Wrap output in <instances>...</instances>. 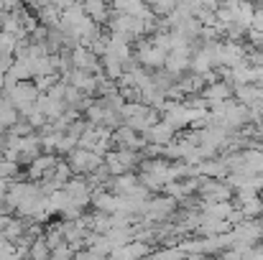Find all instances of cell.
Masks as SVG:
<instances>
[{"mask_svg": "<svg viewBox=\"0 0 263 260\" xmlns=\"http://www.w3.org/2000/svg\"><path fill=\"white\" fill-rule=\"evenodd\" d=\"M26 227H28V219H23V217H18V214H15V217H10V219H8V225L3 227V232H0V235H3L8 243H15V240H21V235L26 232Z\"/></svg>", "mask_w": 263, "mask_h": 260, "instance_id": "cell-16", "label": "cell"}, {"mask_svg": "<svg viewBox=\"0 0 263 260\" xmlns=\"http://www.w3.org/2000/svg\"><path fill=\"white\" fill-rule=\"evenodd\" d=\"M240 212H243V217H246V219H258V217H263V199H261V194H258L253 202L243 204V207H240Z\"/></svg>", "mask_w": 263, "mask_h": 260, "instance_id": "cell-20", "label": "cell"}, {"mask_svg": "<svg viewBox=\"0 0 263 260\" xmlns=\"http://www.w3.org/2000/svg\"><path fill=\"white\" fill-rule=\"evenodd\" d=\"M72 260H107V258H100L97 253H92V250L85 248V250H77V253L72 255Z\"/></svg>", "mask_w": 263, "mask_h": 260, "instance_id": "cell-25", "label": "cell"}, {"mask_svg": "<svg viewBox=\"0 0 263 260\" xmlns=\"http://www.w3.org/2000/svg\"><path fill=\"white\" fill-rule=\"evenodd\" d=\"M15 123H18V110L5 99V102L0 105V133H8Z\"/></svg>", "mask_w": 263, "mask_h": 260, "instance_id": "cell-17", "label": "cell"}, {"mask_svg": "<svg viewBox=\"0 0 263 260\" xmlns=\"http://www.w3.org/2000/svg\"><path fill=\"white\" fill-rule=\"evenodd\" d=\"M33 8H39V5H46V3H51V0H28Z\"/></svg>", "mask_w": 263, "mask_h": 260, "instance_id": "cell-27", "label": "cell"}, {"mask_svg": "<svg viewBox=\"0 0 263 260\" xmlns=\"http://www.w3.org/2000/svg\"><path fill=\"white\" fill-rule=\"evenodd\" d=\"M80 3L85 8V15H87L89 21H95L97 26H105L110 21V15H112L107 0H80Z\"/></svg>", "mask_w": 263, "mask_h": 260, "instance_id": "cell-8", "label": "cell"}, {"mask_svg": "<svg viewBox=\"0 0 263 260\" xmlns=\"http://www.w3.org/2000/svg\"><path fill=\"white\" fill-rule=\"evenodd\" d=\"M36 21L46 28H59L62 23V10L54 5V3H46V5H39L36 8Z\"/></svg>", "mask_w": 263, "mask_h": 260, "instance_id": "cell-12", "label": "cell"}, {"mask_svg": "<svg viewBox=\"0 0 263 260\" xmlns=\"http://www.w3.org/2000/svg\"><path fill=\"white\" fill-rule=\"evenodd\" d=\"M154 253V248L148 245V243H143V240H130V243H125L123 248H115L107 260H143L148 258Z\"/></svg>", "mask_w": 263, "mask_h": 260, "instance_id": "cell-5", "label": "cell"}, {"mask_svg": "<svg viewBox=\"0 0 263 260\" xmlns=\"http://www.w3.org/2000/svg\"><path fill=\"white\" fill-rule=\"evenodd\" d=\"M233 99L246 105V107H256L263 102L261 85H235L233 87Z\"/></svg>", "mask_w": 263, "mask_h": 260, "instance_id": "cell-9", "label": "cell"}, {"mask_svg": "<svg viewBox=\"0 0 263 260\" xmlns=\"http://www.w3.org/2000/svg\"><path fill=\"white\" fill-rule=\"evenodd\" d=\"M3 102H5V94H3V92H0V105H3Z\"/></svg>", "mask_w": 263, "mask_h": 260, "instance_id": "cell-28", "label": "cell"}, {"mask_svg": "<svg viewBox=\"0 0 263 260\" xmlns=\"http://www.w3.org/2000/svg\"><path fill=\"white\" fill-rule=\"evenodd\" d=\"M110 153H112V158H115L125 171H136L138 164L143 161V156H141L138 151H128V148H112Z\"/></svg>", "mask_w": 263, "mask_h": 260, "instance_id": "cell-14", "label": "cell"}, {"mask_svg": "<svg viewBox=\"0 0 263 260\" xmlns=\"http://www.w3.org/2000/svg\"><path fill=\"white\" fill-rule=\"evenodd\" d=\"M258 194H261V199H263V189H261V191H258Z\"/></svg>", "mask_w": 263, "mask_h": 260, "instance_id": "cell-30", "label": "cell"}, {"mask_svg": "<svg viewBox=\"0 0 263 260\" xmlns=\"http://www.w3.org/2000/svg\"><path fill=\"white\" fill-rule=\"evenodd\" d=\"M141 135H143V141H146V143H151V146H161V148H164V146H169V143L176 138V130L169 125V123L159 120V123L148 125Z\"/></svg>", "mask_w": 263, "mask_h": 260, "instance_id": "cell-7", "label": "cell"}, {"mask_svg": "<svg viewBox=\"0 0 263 260\" xmlns=\"http://www.w3.org/2000/svg\"><path fill=\"white\" fill-rule=\"evenodd\" d=\"M251 28H253V31H261V33H263V8H261V5H256V13H253Z\"/></svg>", "mask_w": 263, "mask_h": 260, "instance_id": "cell-24", "label": "cell"}, {"mask_svg": "<svg viewBox=\"0 0 263 260\" xmlns=\"http://www.w3.org/2000/svg\"><path fill=\"white\" fill-rule=\"evenodd\" d=\"M197 171H199V176H207V178H220V181H225V176L230 173V171H228V166H225V161H222L220 156L199 161V164H197Z\"/></svg>", "mask_w": 263, "mask_h": 260, "instance_id": "cell-11", "label": "cell"}, {"mask_svg": "<svg viewBox=\"0 0 263 260\" xmlns=\"http://www.w3.org/2000/svg\"><path fill=\"white\" fill-rule=\"evenodd\" d=\"M261 8H263V5H261Z\"/></svg>", "mask_w": 263, "mask_h": 260, "instance_id": "cell-32", "label": "cell"}, {"mask_svg": "<svg viewBox=\"0 0 263 260\" xmlns=\"http://www.w3.org/2000/svg\"><path fill=\"white\" fill-rule=\"evenodd\" d=\"M112 146L115 148H128V151H143L146 141L138 130L128 128V125H118L112 130Z\"/></svg>", "mask_w": 263, "mask_h": 260, "instance_id": "cell-6", "label": "cell"}, {"mask_svg": "<svg viewBox=\"0 0 263 260\" xmlns=\"http://www.w3.org/2000/svg\"><path fill=\"white\" fill-rule=\"evenodd\" d=\"M151 260H184V253L179 248H161L156 253H151Z\"/></svg>", "mask_w": 263, "mask_h": 260, "instance_id": "cell-21", "label": "cell"}, {"mask_svg": "<svg viewBox=\"0 0 263 260\" xmlns=\"http://www.w3.org/2000/svg\"><path fill=\"white\" fill-rule=\"evenodd\" d=\"M49 258H51L49 245L44 243V237H36L31 243V248H28V260H49Z\"/></svg>", "mask_w": 263, "mask_h": 260, "instance_id": "cell-19", "label": "cell"}, {"mask_svg": "<svg viewBox=\"0 0 263 260\" xmlns=\"http://www.w3.org/2000/svg\"><path fill=\"white\" fill-rule=\"evenodd\" d=\"M240 3H256V0H240Z\"/></svg>", "mask_w": 263, "mask_h": 260, "instance_id": "cell-29", "label": "cell"}, {"mask_svg": "<svg viewBox=\"0 0 263 260\" xmlns=\"http://www.w3.org/2000/svg\"><path fill=\"white\" fill-rule=\"evenodd\" d=\"M253 13H256V3H240L238 5V13H235V23L243 26V28H251Z\"/></svg>", "mask_w": 263, "mask_h": 260, "instance_id": "cell-18", "label": "cell"}, {"mask_svg": "<svg viewBox=\"0 0 263 260\" xmlns=\"http://www.w3.org/2000/svg\"><path fill=\"white\" fill-rule=\"evenodd\" d=\"M69 62H72V69L89 72V74H97L100 72V56H95L87 46H82V44H74L69 49Z\"/></svg>", "mask_w": 263, "mask_h": 260, "instance_id": "cell-4", "label": "cell"}, {"mask_svg": "<svg viewBox=\"0 0 263 260\" xmlns=\"http://www.w3.org/2000/svg\"><path fill=\"white\" fill-rule=\"evenodd\" d=\"M64 191L69 196V204L80 207V209H87L89 207V196H92V186L87 184L85 176H72L67 184H64Z\"/></svg>", "mask_w": 263, "mask_h": 260, "instance_id": "cell-3", "label": "cell"}, {"mask_svg": "<svg viewBox=\"0 0 263 260\" xmlns=\"http://www.w3.org/2000/svg\"><path fill=\"white\" fill-rule=\"evenodd\" d=\"M64 161L69 164V169H72L74 176H89L92 171H97V169L102 166V156L95 153V151H87V148H74V151H69Z\"/></svg>", "mask_w": 263, "mask_h": 260, "instance_id": "cell-2", "label": "cell"}, {"mask_svg": "<svg viewBox=\"0 0 263 260\" xmlns=\"http://www.w3.org/2000/svg\"><path fill=\"white\" fill-rule=\"evenodd\" d=\"M176 209H179V204H176L172 196L159 194V196H154V199H151V196L146 199L141 217H143V222H151V225H166V222H172Z\"/></svg>", "mask_w": 263, "mask_h": 260, "instance_id": "cell-1", "label": "cell"}, {"mask_svg": "<svg viewBox=\"0 0 263 260\" xmlns=\"http://www.w3.org/2000/svg\"><path fill=\"white\" fill-rule=\"evenodd\" d=\"M51 3H54V5L59 8V10H64V8H69V5H74L77 0H51Z\"/></svg>", "mask_w": 263, "mask_h": 260, "instance_id": "cell-26", "label": "cell"}, {"mask_svg": "<svg viewBox=\"0 0 263 260\" xmlns=\"http://www.w3.org/2000/svg\"><path fill=\"white\" fill-rule=\"evenodd\" d=\"M204 99H207V105H215V102H225V99H233V85H228V82H222V79H217L215 85H207L202 92H199Z\"/></svg>", "mask_w": 263, "mask_h": 260, "instance_id": "cell-10", "label": "cell"}, {"mask_svg": "<svg viewBox=\"0 0 263 260\" xmlns=\"http://www.w3.org/2000/svg\"><path fill=\"white\" fill-rule=\"evenodd\" d=\"M164 72H169L174 79H179L181 74H186V72H189V56L169 51V54H166V62H164Z\"/></svg>", "mask_w": 263, "mask_h": 260, "instance_id": "cell-13", "label": "cell"}, {"mask_svg": "<svg viewBox=\"0 0 263 260\" xmlns=\"http://www.w3.org/2000/svg\"><path fill=\"white\" fill-rule=\"evenodd\" d=\"M246 38H248V46H251V49H263V33L261 31L248 28V31H246Z\"/></svg>", "mask_w": 263, "mask_h": 260, "instance_id": "cell-23", "label": "cell"}, {"mask_svg": "<svg viewBox=\"0 0 263 260\" xmlns=\"http://www.w3.org/2000/svg\"><path fill=\"white\" fill-rule=\"evenodd\" d=\"M8 133H10V135H31V133H33V128H31L23 117H18V123H15Z\"/></svg>", "mask_w": 263, "mask_h": 260, "instance_id": "cell-22", "label": "cell"}, {"mask_svg": "<svg viewBox=\"0 0 263 260\" xmlns=\"http://www.w3.org/2000/svg\"><path fill=\"white\" fill-rule=\"evenodd\" d=\"M176 3H184V0H176Z\"/></svg>", "mask_w": 263, "mask_h": 260, "instance_id": "cell-31", "label": "cell"}, {"mask_svg": "<svg viewBox=\"0 0 263 260\" xmlns=\"http://www.w3.org/2000/svg\"><path fill=\"white\" fill-rule=\"evenodd\" d=\"M100 72H102L110 82H118L120 74H123V62L115 59V56H110V54H105V56H100Z\"/></svg>", "mask_w": 263, "mask_h": 260, "instance_id": "cell-15", "label": "cell"}]
</instances>
